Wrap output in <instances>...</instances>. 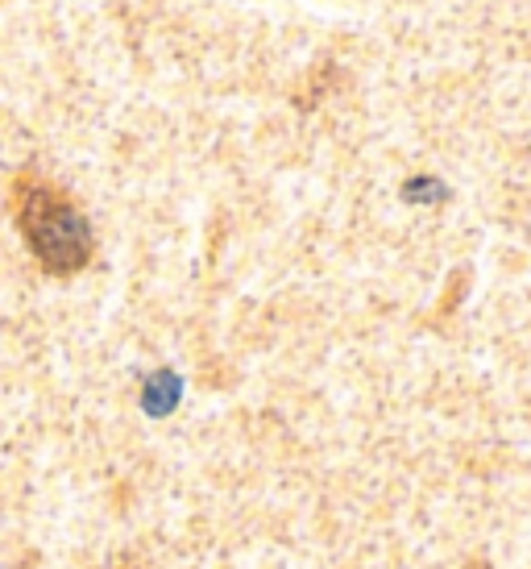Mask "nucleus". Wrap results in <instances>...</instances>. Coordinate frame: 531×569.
<instances>
[{"label":"nucleus","instance_id":"obj_1","mask_svg":"<svg viewBox=\"0 0 531 569\" xmlns=\"http://www.w3.org/2000/svg\"><path fill=\"white\" fill-rule=\"evenodd\" d=\"M17 229L30 253L50 274H76L92 262L96 238L88 217L63 188H54L38 174H21L13 183Z\"/></svg>","mask_w":531,"mask_h":569}]
</instances>
